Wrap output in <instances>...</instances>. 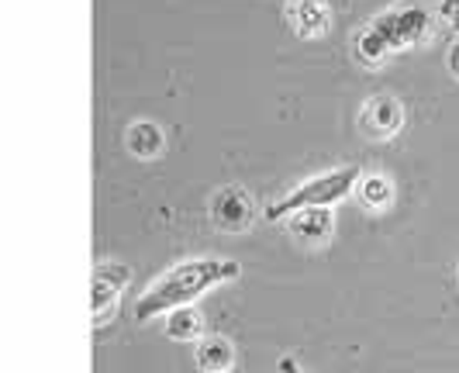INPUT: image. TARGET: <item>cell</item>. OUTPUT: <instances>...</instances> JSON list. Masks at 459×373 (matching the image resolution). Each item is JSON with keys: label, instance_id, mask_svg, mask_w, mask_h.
Here are the masks:
<instances>
[{"label": "cell", "instance_id": "cell-17", "mask_svg": "<svg viewBox=\"0 0 459 373\" xmlns=\"http://www.w3.org/2000/svg\"><path fill=\"white\" fill-rule=\"evenodd\" d=\"M456 273H459V270H456Z\"/></svg>", "mask_w": 459, "mask_h": 373}, {"label": "cell", "instance_id": "cell-2", "mask_svg": "<svg viewBox=\"0 0 459 373\" xmlns=\"http://www.w3.org/2000/svg\"><path fill=\"white\" fill-rule=\"evenodd\" d=\"M429 28H432L429 7H421V4H397L391 11L377 14L356 35V56L363 63H380L387 52L425 42L429 39Z\"/></svg>", "mask_w": 459, "mask_h": 373}, {"label": "cell", "instance_id": "cell-15", "mask_svg": "<svg viewBox=\"0 0 459 373\" xmlns=\"http://www.w3.org/2000/svg\"><path fill=\"white\" fill-rule=\"evenodd\" d=\"M280 373H307V370L300 367L294 356H283V360H280Z\"/></svg>", "mask_w": 459, "mask_h": 373}, {"label": "cell", "instance_id": "cell-14", "mask_svg": "<svg viewBox=\"0 0 459 373\" xmlns=\"http://www.w3.org/2000/svg\"><path fill=\"white\" fill-rule=\"evenodd\" d=\"M446 66H449V73L459 80V42H453V48L446 52Z\"/></svg>", "mask_w": 459, "mask_h": 373}, {"label": "cell", "instance_id": "cell-12", "mask_svg": "<svg viewBox=\"0 0 459 373\" xmlns=\"http://www.w3.org/2000/svg\"><path fill=\"white\" fill-rule=\"evenodd\" d=\"M359 197H363V204L367 208H384V204H391L394 197V186L387 177H363V184H359Z\"/></svg>", "mask_w": 459, "mask_h": 373}, {"label": "cell", "instance_id": "cell-5", "mask_svg": "<svg viewBox=\"0 0 459 373\" xmlns=\"http://www.w3.org/2000/svg\"><path fill=\"white\" fill-rule=\"evenodd\" d=\"M125 283H128V270L121 263H100L93 270V325H104V318L115 315Z\"/></svg>", "mask_w": 459, "mask_h": 373}, {"label": "cell", "instance_id": "cell-16", "mask_svg": "<svg viewBox=\"0 0 459 373\" xmlns=\"http://www.w3.org/2000/svg\"><path fill=\"white\" fill-rule=\"evenodd\" d=\"M229 373H242V370H229Z\"/></svg>", "mask_w": 459, "mask_h": 373}, {"label": "cell", "instance_id": "cell-3", "mask_svg": "<svg viewBox=\"0 0 459 373\" xmlns=\"http://www.w3.org/2000/svg\"><path fill=\"white\" fill-rule=\"evenodd\" d=\"M359 184H363V173H359L356 166L325 169L318 177L298 184L290 194H283L280 201H273V204L266 208V221H280V218H290V214L307 211V208H332V204L345 201L352 190H359Z\"/></svg>", "mask_w": 459, "mask_h": 373}, {"label": "cell", "instance_id": "cell-7", "mask_svg": "<svg viewBox=\"0 0 459 373\" xmlns=\"http://www.w3.org/2000/svg\"><path fill=\"white\" fill-rule=\"evenodd\" d=\"M401 121H404V111H401V104L394 97H369L367 108H363V125H367V132L373 139L397 135Z\"/></svg>", "mask_w": 459, "mask_h": 373}, {"label": "cell", "instance_id": "cell-11", "mask_svg": "<svg viewBox=\"0 0 459 373\" xmlns=\"http://www.w3.org/2000/svg\"><path fill=\"white\" fill-rule=\"evenodd\" d=\"M162 145H166V135L160 132V125H152V121H135L132 128H128V149L142 156V160H152V156H160Z\"/></svg>", "mask_w": 459, "mask_h": 373}, {"label": "cell", "instance_id": "cell-6", "mask_svg": "<svg viewBox=\"0 0 459 373\" xmlns=\"http://www.w3.org/2000/svg\"><path fill=\"white\" fill-rule=\"evenodd\" d=\"M287 18H290L300 39H318L332 24V11H328L325 0H290L287 4Z\"/></svg>", "mask_w": 459, "mask_h": 373}, {"label": "cell", "instance_id": "cell-13", "mask_svg": "<svg viewBox=\"0 0 459 373\" xmlns=\"http://www.w3.org/2000/svg\"><path fill=\"white\" fill-rule=\"evenodd\" d=\"M438 11H442V18L449 22V28L459 31V0H442V4H438Z\"/></svg>", "mask_w": 459, "mask_h": 373}, {"label": "cell", "instance_id": "cell-10", "mask_svg": "<svg viewBox=\"0 0 459 373\" xmlns=\"http://www.w3.org/2000/svg\"><path fill=\"white\" fill-rule=\"evenodd\" d=\"M166 335L177 339V343H194V339H204V318L194 311V304L177 308L166 315Z\"/></svg>", "mask_w": 459, "mask_h": 373}, {"label": "cell", "instance_id": "cell-1", "mask_svg": "<svg viewBox=\"0 0 459 373\" xmlns=\"http://www.w3.org/2000/svg\"><path fill=\"white\" fill-rule=\"evenodd\" d=\"M242 273V266L235 259H218V256H201V259H184L173 270H166L142 298L135 301V322H152L160 315H169L177 308L194 304L201 294H207L218 283H229Z\"/></svg>", "mask_w": 459, "mask_h": 373}, {"label": "cell", "instance_id": "cell-4", "mask_svg": "<svg viewBox=\"0 0 459 373\" xmlns=\"http://www.w3.org/2000/svg\"><path fill=\"white\" fill-rule=\"evenodd\" d=\"M253 197L242 190V186H225L211 197V221L221 229V232H242L253 225Z\"/></svg>", "mask_w": 459, "mask_h": 373}, {"label": "cell", "instance_id": "cell-9", "mask_svg": "<svg viewBox=\"0 0 459 373\" xmlns=\"http://www.w3.org/2000/svg\"><path fill=\"white\" fill-rule=\"evenodd\" d=\"M332 211L328 208H307V211H298V214H290V232L300 235V239H307V242H322L332 235Z\"/></svg>", "mask_w": 459, "mask_h": 373}, {"label": "cell", "instance_id": "cell-8", "mask_svg": "<svg viewBox=\"0 0 459 373\" xmlns=\"http://www.w3.org/2000/svg\"><path fill=\"white\" fill-rule=\"evenodd\" d=\"M197 367L207 373H229L235 370V350L225 335H204L197 339Z\"/></svg>", "mask_w": 459, "mask_h": 373}]
</instances>
